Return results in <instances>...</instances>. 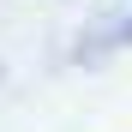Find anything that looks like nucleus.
<instances>
[{"label": "nucleus", "instance_id": "1", "mask_svg": "<svg viewBox=\"0 0 132 132\" xmlns=\"http://www.w3.org/2000/svg\"><path fill=\"white\" fill-rule=\"evenodd\" d=\"M126 36H132V12H126V24H114V30H102V36H90V42H84V48H78V60H96L102 48H120Z\"/></svg>", "mask_w": 132, "mask_h": 132}]
</instances>
